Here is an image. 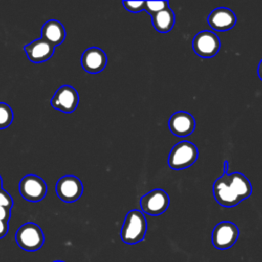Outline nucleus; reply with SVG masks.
Instances as JSON below:
<instances>
[{"instance_id": "f257e3e1", "label": "nucleus", "mask_w": 262, "mask_h": 262, "mask_svg": "<svg viewBox=\"0 0 262 262\" xmlns=\"http://www.w3.org/2000/svg\"><path fill=\"white\" fill-rule=\"evenodd\" d=\"M252 193L250 180L242 173H223L213 184L215 200L222 207H234L248 199Z\"/></svg>"}, {"instance_id": "f03ea898", "label": "nucleus", "mask_w": 262, "mask_h": 262, "mask_svg": "<svg viewBox=\"0 0 262 262\" xmlns=\"http://www.w3.org/2000/svg\"><path fill=\"white\" fill-rule=\"evenodd\" d=\"M146 231L147 222L143 213L136 209L129 211L121 229L122 241L128 245L137 244L144 239Z\"/></svg>"}, {"instance_id": "7ed1b4c3", "label": "nucleus", "mask_w": 262, "mask_h": 262, "mask_svg": "<svg viewBox=\"0 0 262 262\" xmlns=\"http://www.w3.org/2000/svg\"><path fill=\"white\" fill-rule=\"evenodd\" d=\"M199 156L196 146L189 141H181L173 146L168 158V165L173 170H181L195 163Z\"/></svg>"}, {"instance_id": "20e7f679", "label": "nucleus", "mask_w": 262, "mask_h": 262, "mask_svg": "<svg viewBox=\"0 0 262 262\" xmlns=\"http://www.w3.org/2000/svg\"><path fill=\"white\" fill-rule=\"evenodd\" d=\"M15 241L23 250L34 252L43 246L44 233L36 223L28 222L17 229L15 233Z\"/></svg>"}, {"instance_id": "39448f33", "label": "nucleus", "mask_w": 262, "mask_h": 262, "mask_svg": "<svg viewBox=\"0 0 262 262\" xmlns=\"http://www.w3.org/2000/svg\"><path fill=\"white\" fill-rule=\"evenodd\" d=\"M239 236L238 227L230 221L219 222L213 229L212 243L218 250H226L232 247Z\"/></svg>"}, {"instance_id": "423d86ee", "label": "nucleus", "mask_w": 262, "mask_h": 262, "mask_svg": "<svg viewBox=\"0 0 262 262\" xmlns=\"http://www.w3.org/2000/svg\"><path fill=\"white\" fill-rule=\"evenodd\" d=\"M220 39L212 31L199 32L192 40L193 51L203 58L215 56L220 49Z\"/></svg>"}, {"instance_id": "0eeeda50", "label": "nucleus", "mask_w": 262, "mask_h": 262, "mask_svg": "<svg viewBox=\"0 0 262 262\" xmlns=\"http://www.w3.org/2000/svg\"><path fill=\"white\" fill-rule=\"evenodd\" d=\"M170 205V198L163 189H154L140 199V207L143 213L158 216L163 214Z\"/></svg>"}, {"instance_id": "6e6552de", "label": "nucleus", "mask_w": 262, "mask_h": 262, "mask_svg": "<svg viewBox=\"0 0 262 262\" xmlns=\"http://www.w3.org/2000/svg\"><path fill=\"white\" fill-rule=\"evenodd\" d=\"M19 192L29 202H39L46 195L47 185L41 177L29 174L19 181Z\"/></svg>"}, {"instance_id": "1a4fd4ad", "label": "nucleus", "mask_w": 262, "mask_h": 262, "mask_svg": "<svg viewBox=\"0 0 262 262\" xmlns=\"http://www.w3.org/2000/svg\"><path fill=\"white\" fill-rule=\"evenodd\" d=\"M57 196L66 202L73 203L80 199L83 193V184L81 180L74 175H66L60 177L55 184Z\"/></svg>"}, {"instance_id": "9d476101", "label": "nucleus", "mask_w": 262, "mask_h": 262, "mask_svg": "<svg viewBox=\"0 0 262 262\" xmlns=\"http://www.w3.org/2000/svg\"><path fill=\"white\" fill-rule=\"evenodd\" d=\"M79 103L77 90L70 85L60 86L51 98V105L63 113L74 112Z\"/></svg>"}, {"instance_id": "9b49d317", "label": "nucleus", "mask_w": 262, "mask_h": 262, "mask_svg": "<svg viewBox=\"0 0 262 262\" xmlns=\"http://www.w3.org/2000/svg\"><path fill=\"white\" fill-rule=\"evenodd\" d=\"M107 63L105 52L98 47L87 48L81 56L82 68L90 74H97L101 72Z\"/></svg>"}, {"instance_id": "f8f14e48", "label": "nucleus", "mask_w": 262, "mask_h": 262, "mask_svg": "<svg viewBox=\"0 0 262 262\" xmlns=\"http://www.w3.org/2000/svg\"><path fill=\"white\" fill-rule=\"evenodd\" d=\"M169 129L176 136H187L194 131L195 120L192 115L187 112H176L169 119Z\"/></svg>"}, {"instance_id": "ddd939ff", "label": "nucleus", "mask_w": 262, "mask_h": 262, "mask_svg": "<svg viewBox=\"0 0 262 262\" xmlns=\"http://www.w3.org/2000/svg\"><path fill=\"white\" fill-rule=\"evenodd\" d=\"M209 26L219 32H224L233 28L236 24L235 13L226 7H218L214 9L208 16Z\"/></svg>"}, {"instance_id": "4468645a", "label": "nucleus", "mask_w": 262, "mask_h": 262, "mask_svg": "<svg viewBox=\"0 0 262 262\" xmlns=\"http://www.w3.org/2000/svg\"><path fill=\"white\" fill-rule=\"evenodd\" d=\"M28 58L32 62H43L48 60L54 53V46L42 37L34 40L24 47Z\"/></svg>"}, {"instance_id": "2eb2a0df", "label": "nucleus", "mask_w": 262, "mask_h": 262, "mask_svg": "<svg viewBox=\"0 0 262 262\" xmlns=\"http://www.w3.org/2000/svg\"><path fill=\"white\" fill-rule=\"evenodd\" d=\"M42 38L53 46L61 44L66 39V29L62 24L56 19L47 20L41 29Z\"/></svg>"}, {"instance_id": "dca6fc26", "label": "nucleus", "mask_w": 262, "mask_h": 262, "mask_svg": "<svg viewBox=\"0 0 262 262\" xmlns=\"http://www.w3.org/2000/svg\"><path fill=\"white\" fill-rule=\"evenodd\" d=\"M151 21L154 28L158 32L165 34L173 29L175 24V14L173 10L168 6L154 14L151 16Z\"/></svg>"}, {"instance_id": "f3484780", "label": "nucleus", "mask_w": 262, "mask_h": 262, "mask_svg": "<svg viewBox=\"0 0 262 262\" xmlns=\"http://www.w3.org/2000/svg\"><path fill=\"white\" fill-rule=\"evenodd\" d=\"M13 120V112L11 107L5 103L0 102V129L8 127Z\"/></svg>"}, {"instance_id": "a211bd4d", "label": "nucleus", "mask_w": 262, "mask_h": 262, "mask_svg": "<svg viewBox=\"0 0 262 262\" xmlns=\"http://www.w3.org/2000/svg\"><path fill=\"white\" fill-rule=\"evenodd\" d=\"M168 6H169L168 1H144L143 10H145L151 17L154 14H156L157 12L163 10Z\"/></svg>"}, {"instance_id": "6ab92c4d", "label": "nucleus", "mask_w": 262, "mask_h": 262, "mask_svg": "<svg viewBox=\"0 0 262 262\" xmlns=\"http://www.w3.org/2000/svg\"><path fill=\"white\" fill-rule=\"evenodd\" d=\"M123 5L128 11L139 12L143 10L144 1H123Z\"/></svg>"}, {"instance_id": "aec40b11", "label": "nucleus", "mask_w": 262, "mask_h": 262, "mask_svg": "<svg viewBox=\"0 0 262 262\" xmlns=\"http://www.w3.org/2000/svg\"><path fill=\"white\" fill-rule=\"evenodd\" d=\"M0 206L9 210H11L13 206V200L11 195L3 188H0Z\"/></svg>"}, {"instance_id": "412c9836", "label": "nucleus", "mask_w": 262, "mask_h": 262, "mask_svg": "<svg viewBox=\"0 0 262 262\" xmlns=\"http://www.w3.org/2000/svg\"><path fill=\"white\" fill-rule=\"evenodd\" d=\"M10 215L11 214H10V210L9 209H6V208L0 206V220L9 221Z\"/></svg>"}, {"instance_id": "4be33fe9", "label": "nucleus", "mask_w": 262, "mask_h": 262, "mask_svg": "<svg viewBox=\"0 0 262 262\" xmlns=\"http://www.w3.org/2000/svg\"><path fill=\"white\" fill-rule=\"evenodd\" d=\"M9 229V225H8V221H3L0 220V238L4 237Z\"/></svg>"}, {"instance_id": "5701e85b", "label": "nucleus", "mask_w": 262, "mask_h": 262, "mask_svg": "<svg viewBox=\"0 0 262 262\" xmlns=\"http://www.w3.org/2000/svg\"><path fill=\"white\" fill-rule=\"evenodd\" d=\"M257 73H258V77L260 78V80L262 81V59L258 66V69H257Z\"/></svg>"}, {"instance_id": "b1692460", "label": "nucleus", "mask_w": 262, "mask_h": 262, "mask_svg": "<svg viewBox=\"0 0 262 262\" xmlns=\"http://www.w3.org/2000/svg\"><path fill=\"white\" fill-rule=\"evenodd\" d=\"M228 166H229V164H228V162L227 161H224V173H227V171H228Z\"/></svg>"}, {"instance_id": "393cba45", "label": "nucleus", "mask_w": 262, "mask_h": 262, "mask_svg": "<svg viewBox=\"0 0 262 262\" xmlns=\"http://www.w3.org/2000/svg\"><path fill=\"white\" fill-rule=\"evenodd\" d=\"M2 182H3V181H2V177L0 176V188H2Z\"/></svg>"}, {"instance_id": "a878e982", "label": "nucleus", "mask_w": 262, "mask_h": 262, "mask_svg": "<svg viewBox=\"0 0 262 262\" xmlns=\"http://www.w3.org/2000/svg\"><path fill=\"white\" fill-rule=\"evenodd\" d=\"M54 262H63V261H54Z\"/></svg>"}]
</instances>
